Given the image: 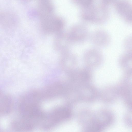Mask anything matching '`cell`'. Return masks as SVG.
Returning a JSON list of instances; mask_svg holds the SVG:
<instances>
[{"mask_svg":"<svg viewBox=\"0 0 132 132\" xmlns=\"http://www.w3.org/2000/svg\"><path fill=\"white\" fill-rule=\"evenodd\" d=\"M103 54L97 48H91L87 50L83 56L85 66L91 69L99 67L103 62Z\"/></svg>","mask_w":132,"mask_h":132,"instance_id":"cell-5","label":"cell"},{"mask_svg":"<svg viewBox=\"0 0 132 132\" xmlns=\"http://www.w3.org/2000/svg\"><path fill=\"white\" fill-rule=\"evenodd\" d=\"M64 108L60 107L55 108L45 113L40 126L44 130L51 129L64 120Z\"/></svg>","mask_w":132,"mask_h":132,"instance_id":"cell-3","label":"cell"},{"mask_svg":"<svg viewBox=\"0 0 132 132\" xmlns=\"http://www.w3.org/2000/svg\"><path fill=\"white\" fill-rule=\"evenodd\" d=\"M58 63L60 69L68 74L78 68L77 57L69 51L60 54Z\"/></svg>","mask_w":132,"mask_h":132,"instance_id":"cell-4","label":"cell"},{"mask_svg":"<svg viewBox=\"0 0 132 132\" xmlns=\"http://www.w3.org/2000/svg\"><path fill=\"white\" fill-rule=\"evenodd\" d=\"M114 5L116 12L122 19L132 24V2L129 0H117Z\"/></svg>","mask_w":132,"mask_h":132,"instance_id":"cell-6","label":"cell"},{"mask_svg":"<svg viewBox=\"0 0 132 132\" xmlns=\"http://www.w3.org/2000/svg\"><path fill=\"white\" fill-rule=\"evenodd\" d=\"M92 43L95 46L100 47L107 46L110 43L111 39L109 34L103 30H98L93 32L91 36Z\"/></svg>","mask_w":132,"mask_h":132,"instance_id":"cell-9","label":"cell"},{"mask_svg":"<svg viewBox=\"0 0 132 132\" xmlns=\"http://www.w3.org/2000/svg\"><path fill=\"white\" fill-rule=\"evenodd\" d=\"M73 43H80L87 38L89 33L87 29L81 26L72 28L68 32Z\"/></svg>","mask_w":132,"mask_h":132,"instance_id":"cell-11","label":"cell"},{"mask_svg":"<svg viewBox=\"0 0 132 132\" xmlns=\"http://www.w3.org/2000/svg\"><path fill=\"white\" fill-rule=\"evenodd\" d=\"M14 102L9 95L1 91L0 93V114L3 116L9 114L13 111Z\"/></svg>","mask_w":132,"mask_h":132,"instance_id":"cell-10","label":"cell"},{"mask_svg":"<svg viewBox=\"0 0 132 132\" xmlns=\"http://www.w3.org/2000/svg\"><path fill=\"white\" fill-rule=\"evenodd\" d=\"M43 119L42 117H25L19 116L12 121L11 126L12 129L16 131H30L40 126Z\"/></svg>","mask_w":132,"mask_h":132,"instance_id":"cell-2","label":"cell"},{"mask_svg":"<svg viewBox=\"0 0 132 132\" xmlns=\"http://www.w3.org/2000/svg\"><path fill=\"white\" fill-rule=\"evenodd\" d=\"M123 45L126 52L132 53V35L128 36L125 39Z\"/></svg>","mask_w":132,"mask_h":132,"instance_id":"cell-13","label":"cell"},{"mask_svg":"<svg viewBox=\"0 0 132 132\" xmlns=\"http://www.w3.org/2000/svg\"><path fill=\"white\" fill-rule=\"evenodd\" d=\"M120 67L126 72H132V53L126 52L119 57Z\"/></svg>","mask_w":132,"mask_h":132,"instance_id":"cell-12","label":"cell"},{"mask_svg":"<svg viewBox=\"0 0 132 132\" xmlns=\"http://www.w3.org/2000/svg\"><path fill=\"white\" fill-rule=\"evenodd\" d=\"M73 43L68 33L63 31L55 35L53 47L55 50L61 54L69 51Z\"/></svg>","mask_w":132,"mask_h":132,"instance_id":"cell-7","label":"cell"},{"mask_svg":"<svg viewBox=\"0 0 132 132\" xmlns=\"http://www.w3.org/2000/svg\"><path fill=\"white\" fill-rule=\"evenodd\" d=\"M60 84L56 82L50 84L39 90L42 100L52 99L60 95L62 89Z\"/></svg>","mask_w":132,"mask_h":132,"instance_id":"cell-8","label":"cell"},{"mask_svg":"<svg viewBox=\"0 0 132 132\" xmlns=\"http://www.w3.org/2000/svg\"><path fill=\"white\" fill-rule=\"evenodd\" d=\"M42 100L39 90H32L23 95L18 104L19 115H31L40 113L42 111L41 108Z\"/></svg>","mask_w":132,"mask_h":132,"instance_id":"cell-1","label":"cell"}]
</instances>
